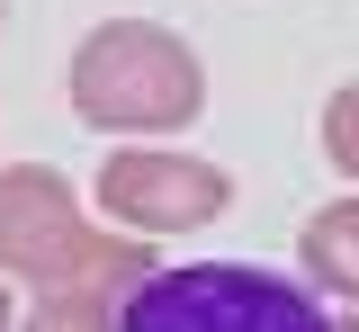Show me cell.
<instances>
[{"label":"cell","instance_id":"obj_1","mask_svg":"<svg viewBox=\"0 0 359 332\" xmlns=\"http://www.w3.org/2000/svg\"><path fill=\"white\" fill-rule=\"evenodd\" d=\"M63 99L99 144H162L207 117V63L162 18H99L63 63Z\"/></svg>","mask_w":359,"mask_h":332},{"label":"cell","instance_id":"obj_2","mask_svg":"<svg viewBox=\"0 0 359 332\" xmlns=\"http://www.w3.org/2000/svg\"><path fill=\"white\" fill-rule=\"evenodd\" d=\"M162 251L108 234L54 162H0V279L9 287H72V279H153Z\"/></svg>","mask_w":359,"mask_h":332},{"label":"cell","instance_id":"obj_3","mask_svg":"<svg viewBox=\"0 0 359 332\" xmlns=\"http://www.w3.org/2000/svg\"><path fill=\"white\" fill-rule=\"evenodd\" d=\"M126 332H341L323 296L261 261H162L126 296Z\"/></svg>","mask_w":359,"mask_h":332},{"label":"cell","instance_id":"obj_4","mask_svg":"<svg viewBox=\"0 0 359 332\" xmlns=\"http://www.w3.org/2000/svg\"><path fill=\"white\" fill-rule=\"evenodd\" d=\"M90 207H99L108 234L180 242V234L224 225L233 171L207 162V153H180V144H108V162H99V180H90Z\"/></svg>","mask_w":359,"mask_h":332},{"label":"cell","instance_id":"obj_5","mask_svg":"<svg viewBox=\"0 0 359 332\" xmlns=\"http://www.w3.org/2000/svg\"><path fill=\"white\" fill-rule=\"evenodd\" d=\"M297 270H306L314 296H341L359 314V198H332L297 225Z\"/></svg>","mask_w":359,"mask_h":332},{"label":"cell","instance_id":"obj_6","mask_svg":"<svg viewBox=\"0 0 359 332\" xmlns=\"http://www.w3.org/2000/svg\"><path fill=\"white\" fill-rule=\"evenodd\" d=\"M144 279H72V287H27L18 332H126V296Z\"/></svg>","mask_w":359,"mask_h":332},{"label":"cell","instance_id":"obj_7","mask_svg":"<svg viewBox=\"0 0 359 332\" xmlns=\"http://www.w3.org/2000/svg\"><path fill=\"white\" fill-rule=\"evenodd\" d=\"M314 144H323V162H332V171L359 189V81H341V90L323 99V117H314Z\"/></svg>","mask_w":359,"mask_h":332},{"label":"cell","instance_id":"obj_8","mask_svg":"<svg viewBox=\"0 0 359 332\" xmlns=\"http://www.w3.org/2000/svg\"><path fill=\"white\" fill-rule=\"evenodd\" d=\"M18 314H27V305H18V287L0 279V332H18Z\"/></svg>","mask_w":359,"mask_h":332},{"label":"cell","instance_id":"obj_9","mask_svg":"<svg viewBox=\"0 0 359 332\" xmlns=\"http://www.w3.org/2000/svg\"><path fill=\"white\" fill-rule=\"evenodd\" d=\"M0 27H9V0H0Z\"/></svg>","mask_w":359,"mask_h":332},{"label":"cell","instance_id":"obj_10","mask_svg":"<svg viewBox=\"0 0 359 332\" xmlns=\"http://www.w3.org/2000/svg\"><path fill=\"white\" fill-rule=\"evenodd\" d=\"M341 332H359V314H351V324H341Z\"/></svg>","mask_w":359,"mask_h":332}]
</instances>
